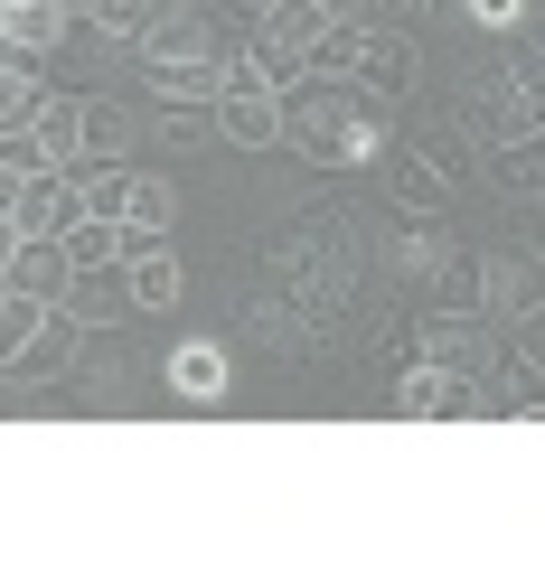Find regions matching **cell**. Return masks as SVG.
<instances>
[{
  "label": "cell",
  "mask_w": 545,
  "mask_h": 563,
  "mask_svg": "<svg viewBox=\"0 0 545 563\" xmlns=\"http://www.w3.org/2000/svg\"><path fill=\"white\" fill-rule=\"evenodd\" d=\"M283 113H292V151H302L310 169H377V161H395V113H385V95L377 85H358V76H292L283 85Z\"/></svg>",
  "instance_id": "obj_1"
},
{
  "label": "cell",
  "mask_w": 545,
  "mask_h": 563,
  "mask_svg": "<svg viewBox=\"0 0 545 563\" xmlns=\"http://www.w3.org/2000/svg\"><path fill=\"white\" fill-rule=\"evenodd\" d=\"M217 122H226V141L236 151H273V141L292 132V113H283V76L244 47L236 57V76H226V95H217Z\"/></svg>",
  "instance_id": "obj_2"
},
{
  "label": "cell",
  "mask_w": 545,
  "mask_h": 563,
  "mask_svg": "<svg viewBox=\"0 0 545 563\" xmlns=\"http://www.w3.org/2000/svg\"><path fill=\"white\" fill-rule=\"evenodd\" d=\"M424 357L433 366H451V376H470V385H489L499 376V320L489 310H424Z\"/></svg>",
  "instance_id": "obj_3"
},
{
  "label": "cell",
  "mask_w": 545,
  "mask_h": 563,
  "mask_svg": "<svg viewBox=\"0 0 545 563\" xmlns=\"http://www.w3.org/2000/svg\"><path fill=\"white\" fill-rule=\"evenodd\" d=\"M329 20H339V10H329V0H283V10H273V20L254 29V57L273 66V76H310V57H320V38H329Z\"/></svg>",
  "instance_id": "obj_4"
},
{
  "label": "cell",
  "mask_w": 545,
  "mask_h": 563,
  "mask_svg": "<svg viewBox=\"0 0 545 563\" xmlns=\"http://www.w3.org/2000/svg\"><path fill=\"white\" fill-rule=\"evenodd\" d=\"M76 217H85L76 169H39L29 188H10V198H0V244H10V235H66Z\"/></svg>",
  "instance_id": "obj_5"
},
{
  "label": "cell",
  "mask_w": 545,
  "mask_h": 563,
  "mask_svg": "<svg viewBox=\"0 0 545 563\" xmlns=\"http://www.w3.org/2000/svg\"><path fill=\"white\" fill-rule=\"evenodd\" d=\"M480 310H489V320H536V310H545V254H536V244H499V254H480Z\"/></svg>",
  "instance_id": "obj_6"
},
{
  "label": "cell",
  "mask_w": 545,
  "mask_h": 563,
  "mask_svg": "<svg viewBox=\"0 0 545 563\" xmlns=\"http://www.w3.org/2000/svg\"><path fill=\"white\" fill-rule=\"evenodd\" d=\"M536 95H526V76H489V85H470V103H461V132L480 141V151H508V141H526L536 132Z\"/></svg>",
  "instance_id": "obj_7"
},
{
  "label": "cell",
  "mask_w": 545,
  "mask_h": 563,
  "mask_svg": "<svg viewBox=\"0 0 545 563\" xmlns=\"http://www.w3.org/2000/svg\"><path fill=\"white\" fill-rule=\"evenodd\" d=\"M395 413H414V422H470V413H489V404H480V385H470V376L414 357V366L395 376Z\"/></svg>",
  "instance_id": "obj_8"
},
{
  "label": "cell",
  "mask_w": 545,
  "mask_h": 563,
  "mask_svg": "<svg viewBox=\"0 0 545 563\" xmlns=\"http://www.w3.org/2000/svg\"><path fill=\"white\" fill-rule=\"evenodd\" d=\"M76 339H85V320L57 301L20 347H10V385H20V395H29V385H66V376H76Z\"/></svg>",
  "instance_id": "obj_9"
},
{
  "label": "cell",
  "mask_w": 545,
  "mask_h": 563,
  "mask_svg": "<svg viewBox=\"0 0 545 563\" xmlns=\"http://www.w3.org/2000/svg\"><path fill=\"white\" fill-rule=\"evenodd\" d=\"M170 395L179 404H226L236 395V347L226 339H179L170 347Z\"/></svg>",
  "instance_id": "obj_10"
},
{
  "label": "cell",
  "mask_w": 545,
  "mask_h": 563,
  "mask_svg": "<svg viewBox=\"0 0 545 563\" xmlns=\"http://www.w3.org/2000/svg\"><path fill=\"white\" fill-rule=\"evenodd\" d=\"M66 310H76L85 329H122V320H142V291H132V263H95V273H76Z\"/></svg>",
  "instance_id": "obj_11"
},
{
  "label": "cell",
  "mask_w": 545,
  "mask_h": 563,
  "mask_svg": "<svg viewBox=\"0 0 545 563\" xmlns=\"http://www.w3.org/2000/svg\"><path fill=\"white\" fill-rule=\"evenodd\" d=\"M414 76H424V47L404 38L395 20H367V57H358V85H377V95H414Z\"/></svg>",
  "instance_id": "obj_12"
},
{
  "label": "cell",
  "mask_w": 545,
  "mask_h": 563,
  "mask_svg": "<svg viewBox=\"0 0 545 563\" xmlns=\"http://www.w3.org/2000/svg\"><path fill=\"white\" fill-rule=\"evenodd\" d=\"M66 20H85L76 0H0V47H20V57H47L66 38Z\"/></svg>",
  "instance_id": "obj_13"
},
{
  "label": "cell",
  "mask_w": 545,
  "mask_h": 563,
  "mask_svg": "<svg viewBox=\"0 0 545 563\" xmlns=\"http://www.w3.org/2000/svg\"><path fill=\"white\" fill-rule=\"evenodd\" d=\"M385 188H395V217H443L461 179L433 169V151H404V161H385Z\"/></svg>",
  "instance_id": "obj_14"
},
{
  "label": "cell",
  "mask_w": 545,
  "mask_h": 563,
  "mask_svg": "<svg viewBox=\"0 0 545 563\" xmlns=\"http://www.w3.org/2000/svg\"><path fill=\"white\" fill-rule=\"evenodd\" d=\"M47 57H20V47H10V57H0V132H29V122H39V103H47V76H39Z\"/></svg>",
  "instance_id": "obj_15"
},
{
  "label": "cell",
  "mask_w": 545,
  "mask_h": 563,
  "mask_svg": "<svg viewBox=\"0 0 545 563\" xmlns=\"http://www.w3.org/2000/svg\"><path fill=\"white\" fill-rule=\"evenodd\" d=\"M85 113H95V103H85V95H47L39 103V122H29V132H39V151H47V161H85Z\"/></svg>",
  "instance_id": "obj_16"
},
{
  "label": "cell",
  "mask_w": 545,
  "mask_h": 563,
  "mask_svg": "<svg viewBox=\"0 0 545 563\" xmlns=\"http://www.w3.org/2000/svg\"><path fill=\"white\" fill-rule=\"evenodd\" d=\"M66 254H76V273H95V263H132L142 235H132L122 217H76V225H66Z\"/></svg>",
  "instance_id": "obj_17"
},
{
  "label": "cell",
  "mask_w": 545,
  "mask_h": 563,
  "mask_svg": "<svg viewBox=\"0 0 545 563\" xmlns=\"http://www.w3.org/2000/svg\"><path fill=\"white\" fill-rule=\"evenodd\" d=\"M122 225H132L142 244L179 225V198H170V179H161V169H142V179H132V207H122Z\"/></svg>",
  "instance_id": "obj_18"
},
{
  "label": "cell",
  "mask_w": 545,
  "mask_h": 563,
  "mask_svg": "<svg viewBox=\"0 0 545 563\" xmlns=\"http://www.w3.org/2000/svg\"><path fill=\"white\" fill-rule=\"evenodd\" d=\"M489 161H499V188L508 198H545V122L526 141H508V151H489Z\"/></svg>",
  "instance_id": "obj_19"
},
{
  "label": "cell",
  "mask_w": 545,
  "mask_h": 563,
  "mask_svg": "<svg viewBox=\"0 0 545 563\" xmlns=\"http://www.w3.org/2000/svg\"><path fill=\"white\" fill-rule=\"evenodd\" d=\"M132 291H142V310H170V301H179V254H170L161 235L132 254Z\"/></svg>",
  "instance_id": "obj_20"
},
{
  "label": "cell",
  "mask_w": 545,
  "mask_h": 563,
  "mask_svg": "<svg viewBox=\"0 0 545 563\" xmlns=\"http://www.w3.org/2000/svg\"><path fill=\"white\" fill-rule=\"evenodd\" d=\"M85 20H95L113 47H142L151 20H161V0H85Z\"/></svg>",
  "instance_id": "obj_21"
},
{
  "label": "cell",
  "mask_w": 545,
  "mask_h": 563,
  "mask_svg": "<svg viewBox=\"0 0 545 563\" xmlns=\"http://www.w3.org/2000/svg\"><path fill=\"white\" fill-rule=\"evenodd\" d=\"M132 141H142V122L122 113V103H95V113H85V151H95V161H122Z\"/></svg>",
  "instance_id": "obj_22"
},
{
  "label": "cell",
  "mask_w": 545,
  "mask_h": 563,
  "mask_svg": "<svg viewBox=\"0 0 545 563\" xmlns=\"http://www.w3.org/2000/svg\"><path fill=\"white\" fill-rule=\"evenodd\" d=\"M226 122H217V103H161V141L170 151H198V141H217Z\"/></svg>",
  "instance_id": "obj_23"
},
{
  "label": "cell",
  "mask_w": 545,
  "mask_h": 563,
  "mask_svg": "<svg viewBox=\"0 0 545 563\" xmlns=\"http://www.w3.org/2000/svg\"><path fill=\"white\" fill-rule=\"evenodd\" d=\"M39 169H57V161L39 151V132H0V198H10V188H29Z\"/></svg>",
  "instance_id": "obj_24"
},
{
  "label": "cell",
  "mask_w": 545,
  "mask_h": 563,
  "mask_svg": "<svg viewBox=\"0 0 545 563\" xmlns=\"http://www.w3.org/2000/svg\"><path fill=\"white\" fill-rule=\"evenodd\" d=\"M358 57H367V20H329V38H320V76H358Z\"/></svg>",
  "instance_id": "obj_25"
},
{
  "label": "cell",
  "mask_w": 545,
  "mask_h": 563,
  "mask_svg": "<svg viewBox=\"0 0 545 563\" xmlns=\"http://www.w3.org/2000/svg\"><path fill=\"white\" fill-rule=\"evenodd\" d=\"M244 320H254V339H263V347H283V357H302V347H310L302 329H292V310H283V301H244Z\"/></svg>",
  "instance_id": "obj_26"
},
{
  "label": "cell",
  "mask_w": 545,
  "mask_h": 563,
  "mask_svg": "<svg viewBox=\"0 0 545 563\" xmlns=\"http://www.w3.org/2000/svg\"><path fill=\"white\" fill-rule=\"evenodd\" d=\"M424 151H433V169H451V179H470V151H480V141H470L461 122H451V132H433V141H424Z\"/></svg>",
  "instance_id": "obj_27"
},
{
  "label": "cell",
  "mask_w": 545,
  "mask_h": 563,
  "mask_svg": "<svg viewBox=\"0 0 545 563\" xmlns=\"http://www.w3.org/2000/svg\"><path fill=\"white\" fill-rule=\"evenodd\" d=\"M470 29H526V0H461Z\"/></svg>",
  "instance_id": "obj_28"
},
{
  "label": "cell",
  "mask_w": 545,
  "mask_h": 563,
  "mask_svg": "<svg viewBox=\"0 0 545 563\" xmlns=\"http://www.w3.org/2000/svg\"><path fill=\"white\" fill-rule=\"evenodd\" d=\"M273 10H283V0H217V20H226V29H244V38H254Z\"/></svg>",
  "instance_id": "obj_29"
}]
</instances>
